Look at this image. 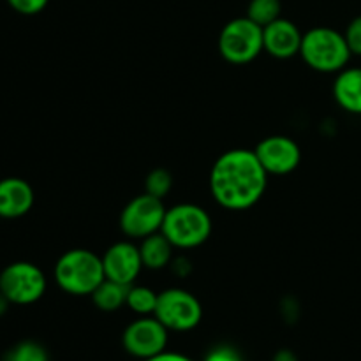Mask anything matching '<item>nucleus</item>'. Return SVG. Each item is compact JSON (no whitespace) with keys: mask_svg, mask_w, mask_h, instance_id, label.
<instances>
[{"mask_svg":"<svg viewBox=\"0 0 361 361\" xmlns=\"http://www.w3.org/2000/svg\"><path fill=\"white\" fill-rule=\"evenodd\" d=\"M4 361H49V356L44 345L39 342L23 341L7 351Z\"/></svg>","mask_w":361,"mask_h":361,"instance_id":"6ab92c4d","label":"nucleus"},{"mask_svg":"<svg viewBox=\"0 0 361 361\" xmlns=\"http://www.w3.org/2000/svg\"><path fill=\"white\" fill-rule=\"evenodd\" d=\"M0 281H2V271H0Z\"/></svg>","mask_w":361,"mask_h":361,"instance_id":"cd10ccee","label":"nucleus"},{"mask_svg":"<svg viewBox=\"0 0 361 361\" xmlns=\"http://www.w3.org/2000/svg\"><path fill=\"white\" fill-rule=\"evenodd\" d=\"M344 37L348 41V46L353 55L361 56V14L349 21L348 28L344 32Z\"/></svg>","mask_w":361,"mask_h":361,"instance_id":"412c9836","label":"nucleus"},{"mask_svg":"<svg viewBox=\"0 0 361 361\" xmlns=\"http://www.w3.org/2000/svg\"><path fill=\"white\" fill-rule=\"evenodd\" d=\"M282 13L281 0H250L247 6V18L257 23L259 27H267L271 21L279 20Z\"/></svg>","mask_w":361,"mask_h":361,"instance_id":"a211bd4d","label":"nucleus"},{"mask_svg":"<svg viewBox=\"0 0 361 361\" xmlns=\"http://www.w3.org/2000/svg\"><path fill=\"white\" fill-rule=\"evenodd\" d=\"M300 56L316 73L337 74L348 67L353 53L342 32L331 27H314L303 34Z\"/></svg>","mask_w":361,"mask_h":361,"instance_id":"7ed1b4c3","label":"nucleus"},{"mask_svg":"<svg viewBox=\"0 0 361 361\" xmlns=\"http://www.w3.org/2000/svg\"><path fill=\"white\" fill-rule=\"evenodd\" d=\"M161 233L171 242L175 249H196L210 238L212 217L200 204H175L166 210Z\"/></svg>","mask_w":361,"mask_h":361,"instance_id":"20e7f679","label":"nucleus"},{"mask_svg":"<svg viewBox=\"0 0 361 361\" xmlns=\"http://www.w3.org/2000/svg\"><path fill=\"white\" fill-rule=\"evenodd\" d=\"M254 154L268 175H289L302 161L298 143L288 136H268L257 143Z\"/></svg>","mask_w":361,"mask_h":361,"instance_id":"9d476101","label":"nucleus"},{"mask_svg":"<svg viewBox=\"0 0 361 361\" xmlns=\"http://www.w3.org/2000/svg\"><path fill=\"white\" fill-rule=\"evenodd\" d=\"M102 267H104L106 279L109 281H115L123 286L136 284L141 270L145 268L140 245L130 240L113 243L102 256Z\"/></svg>","mask_w":361,"mask_h":361,"instance_id":"9b49d317","label":"nucleus"},{"mask_svg":"<svg viewBox=\"0 0 361 361\" xmlns=\"http://www.w3.org/2000/svg\"><path fill=\"white\" fill-rule=\"evenodd\" d=\"M219 53L222 59L235 66L256 60L263 48V27L254 23L250 18L242 16L228 21L219 34Z\"/></svg>","mask_w":361,"mask_h":361,"instance_id":"39448f33","label":"nucleus"},{"mask_svg":"<svg viewBox=\"0 0 361 361\" xmlns=\"http://www.w3.org/2000/svg\"><path fill=\"white\" fill-rule=\"evenodd\" d=\"M34 189L23 178L9 176L0 180V217L20 219L34 207Z\"/></svg>","mask_w":361,"mask_h":361,"instance_id":"ddd939ff","label":"nucleus"},{"mask_svg":"<svg viewBox=\"0 0 361 361\" xmlns=\"http://www.w3.org/2000/svg\"><path fill=\"white\" fill-rule=\"evenodd\" d=\"M169 267L173 268V271H175L178 277H185V275H189L190 271V263L187 257H176V259L171 261V264Z\"/></svg>","mask_w":361,"mask_h":361,"instance_id":"393cba45","label":"nucleus"},{"mask_svg":"<svg viewBox=\"0 0 361 361\" xmlns=\"http://www.w3.org/2000/svg\"><path fill=\"white\" fill-rule=\"evenodd\" d=\"M9 305H11L9 300H7L6 296H4L2 293H0V317H2L4 314L7 312V309H9Z\"/></svg>","mask_w":361,"mask_h":361,"instance_id":"bb28decb","label":"nucleus"},{"mask_svg":"<svg viewBox=\"0 0 361 361\" xmlns=\"http://www.w3.org/2000/svg\"><path fill=\"white\" fill-rule=\"evenodd\" d=\"M334 97L344 111L361 115V67H345L337 73Z\"/></svg>","mask_w":361,"mask_h":361,"instance_id":"4468645a","label":"nucleus"},{"mask_svg":"<svg viewBox=\"0 0 361 361\" xmlns=\"http://www.w3.org/2000/svg\"><path fill=\"white\" fill-rule=\"evenodd\" d=\"M169 330L155 316H137L126 326L122 345L133 358L145 361L168 349Z\"/></svg>","mask_w":361,"mask_h":361,"instance_id":"1a4fd4ad","label":"nucleus"},{"mask_svg":"<svg viewBox=\"0 0 361 361\" xmlns=\"http://www.w3.org/2000/svg\"><path fill=\"white\" fill-rule=\"evenodd\" d=\"M145 361H194V360L189 358L187 355H182V353H173L166 349V351L161 353V355L154 356V358H148Z\"/></svg>","mask_w":361,"mask_h":361,"instance_id":"b1692460","label":"nucleus"},{"mask_svg":"<svg viewBox=\"0 0 361 361\" xmlns=\"http://www.w3.org/2000/svg\"><path fill=\"white\" fill-rule=\"evenodd\" d=\"M140 242V252L145 268H148V270H162V268L171 264L175 247L161 231L154 233V235L147 236Z\"/></svg>","mask_w":361,"mask_h":361,"instance_id":"2eb2a0df","label":"nucleus"},{"mask_svg":"<svg viewBox=\"0 0 361 361\" xmlns=\"http://www.w3.org/2000/svg\"><path fill=\"white\" fill-rule=\"evenodd\" d=\"M48 281L37 264L28 261H16L2 270L0 293L11 305H32L44 296Z\"/></svg>","mask_w":361,"mask_h":361,"instance_id":"0eeeda50","label":"nucleus"},{"mask_svg":"<svg viewBox=\"0 0 361 361\" xmlns=\"http://www.w3.org/2000/svg\"><path fill=\"white\" fill-rule=\"evenodd\" d=\"M154 316L169 331L185 334L200 326L203 319V307L192 293L182 288H169L159 293Z\"/></svg>","mask_w":361,"mask_h":361,"instance_id":"423d86ee","label":"nucleus"},{"mask_svg":"<svg viewBox=\"0 0 361 361\" xmlns=\"http://www.w3.org/2000/svg\"><path fill=\"white\" fill-rule=\"evenodd\" d=\"M164 200L145 192L130 200L120 214V229L130 240H143L159 233L164 222Z\"/></svg>","mask_w":361,"mask_h":361,"instance_id":"6e6552de","label":"nucleus"},{"mask_svg":"<svg viewBox=\"0 0 361 361\" xmlns=\"http://www.w3.org/2000/svg\"><path fill=\"white\" fill-rule=\"evenodd\" d=\"M127 291L129 286L118 284L115 281L106 279L94 293H92V302L102 312H115L122 309L127 302Z\"/></svg>","mask_w":361,"mask_h":361,"instance_id":"dca6fc26","label":"nucleus"},{"mask_svg":"<svg viewBox=\"0 0 361 361\" xmlns=\"http://www.w3.org/2000/svg\"><path fill=\"white\" fill-rule=\"evenodd\" d=\"M157 300L159 293H155L152 288L133 284L129 286V291H127L126 307H129L137 316H154Z\"/></svg>","mask_w":361,"mask_h":361,"instance_id":"f3484780","label":"nucleus"},{"mask_svg":"<svg viewBox=\"0 0 361 361\" xmlns=\"http://www.w3.org/2000/svg\"><path fill=\"white\" fill-rule=\"evenodd\" d=\"M303 34L288 18H279L263 27V48L277 60H288L300 55Z\"/></svg>","mask_w":361,"mask_h":361,"instance_id":"f8f14e48","label":"nucleus"},{"mask_svg":"<svg viewBox=\"0 0 361 361\" xmlns=\"http://www.w3.org/2000/svg\"><path fill=\"white\" fill-rule=\"evenodd\" d=\"M48 2L49 0H7L11 9L23 14V16H34V14H39L41 11L46 9Z\"/></svg>","mask_w":361,"mask_h":361,"instance_id":"4be33fe9","label":"nucleus"},{"mask_svg":"<svg viewBox=\"0 0 361 361\" xmlns=\"http://www.w3.org/2000/svg\"><path fill=\"white\" fill-rule=\"evenodd\" d=\"M173 189V176L168 169L157 168L154 171L148 173L147 180H145V192L152 194V196L164 200Z\"/></svg>","mask_w":361,"mask_h":361,"instance_id":"aec40b11","label":"nucleus"},{"mask_svg":"<svg viewBox=\"0 0 361 361\" xmlns=\"http://www.w3.org/2000/svg\"><path fill=\"white\" fill-rule=\"evenodd\" d=\"M203 361H243L240 353L235 348H229V345H219L214 348Z\"/></svg>","mask_w":361,"mask_h":361,"instance_id":"5701e85b","label":"nucleus"},{"mask_svg":"<svg viewBox=\"0 0 361 361\" xmlns=\"http://www.w3.org/2000/svg\"><path fill=\"white\" fill-rule=\"evenodd\" d=\"M55 282L71 296H92L106 281L102 257L88 249H71L59 257L53 268Z\"/></svg>","mask_w":361,"mask_h":361,"instance_id":"f03ea898","label":"nucleus"},{"mask_svg":"<svg viewBox=\"0 0 361 361\" xmlns=\"http://www.w3.org/2000/svg\"><path fill=\"white\" fill-rule=\"evenodd\" d=\"M268 187V173L254 150L235 148L214 162L210 171V192L219 207L243 212L259 203Z\"/></svg>","mask_w":361,"mask_h":361,"instance_id":"f257e3e1","label":"nucleus"},{"mask_svg":"<svg viewBox=\"0 0 361 361\" xmlns=\"http://www.w3.org/2000/svg\"><path fill=\"white\" fill-rule=\"evenodd\" d=\"M271 361H298V356L293 351H289V349H281V351L275 353Z\"/></svg>","mask_w":361,"mask_h":361,"instance_id":"a878e982","label":"nucleus"}]
</instances>
